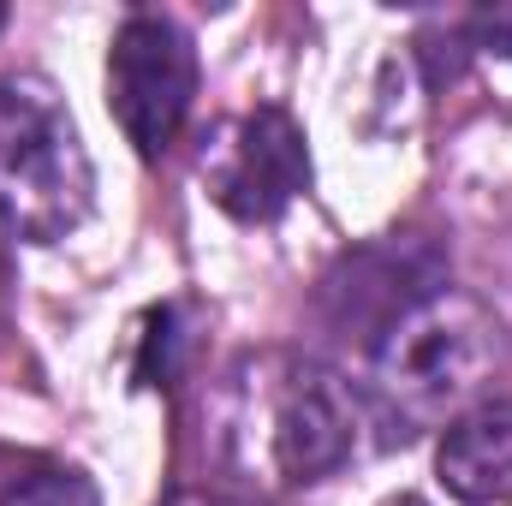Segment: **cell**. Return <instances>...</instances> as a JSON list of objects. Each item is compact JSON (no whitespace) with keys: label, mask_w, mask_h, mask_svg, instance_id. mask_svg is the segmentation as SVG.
Segmentation results:
<instances>
[{"label":"cell","mask_w":512,"mask_h":506,"mask_svg":"<svg viewBox=\"0 0 512 506\" xmlns=\"http://www.w3.org/2000/svg\"><path fill=\"white\" fill-rule=\"evenodd\" d=\"M507 364V328L501 316L471 292H429L411 304L370 358V417L382 423V441H411L423 429L459 423L477 411L483 387Z\"/></svg>","instance_id":"cell-1"},{"label":"cell","mask_w":512,"mask_h":506,"mask_svg":"<svg viewBox=\"0 0 512 506\" xmlns=\"http://www.w3.org/2000/svg\"><path fill=\"white\" fill-rule=\"evenodd\" d=\"M96 203V167L66 96L42 72L0 78V227L30 245L66 239Z\"/></svg>","instance_id":"cell-2"},{"label":"cell","mask_w":512,"mask_h":506,"mask_svg":"<svg viewBox=\"0 0 512 506\" xmlns=\"http://www.w3.org/2000/svg\"><path fill=\"white\" fill-rule=\"evenodd\" d=\"M197 102V48L179 18L131 12L108 48V108L143 161L167 155V143L191 120Z\"/></svg>","instance_id":"cell-3"},{"label":"cell","mask_w":512,"mask_h":506,"mask_svg":"<svg viewBox=\"0 0 512 506\" xmlns=\"http://www.w3.org/2000/svg\"><path fill=\"white\" fill-rule=\"evenodd\" d=\"M203 179H209V197L233 215V221H274L286 215L304 191H310V149H304V126L262 102L245 120L221 131V143L209 149L203 161Z\"/></svg>","instance_id":"cell-4"},{"label":"cell","mask_w":512,"mask_h":506,"mask_svg":"<svg viewBox=\"0 0 512 506\" xmlns=\"http://www.w3.org/2000/svg\"><path fill=\"white\" fill-rule=\"evenodd\" d=\"M358 453V393L328 364H292L274 393V465L292 483H316Z\"/></svg>","instance_id":"cell-5"},{"label":"cell","mask_w":512,"mask_h":506,"mask_svg":"<svg viewBox=\"0 0 512 506\" xmlns=\"http://www.w3.org/2000/svg\"><path fill=\"white\" fill-rule=\"evenodd\" d=\"M441 286V256L411 233H387L382 245L352 251L322 280V310L334 328H370L382 340L411 304H423Z\"/></svg>","instance_id":"cell-6"},{"label":"cell","mask_w":512,"mask_h":506,"mask_svg":"<svg viewBox=\"0 0 512 506\" xmlns=\"http://www.w3.org/2000/svg\"><path fill=\"white\" fill-rule=\"evenodd\" d=\"M435 471L447 495L465 506H507L512 501V399H489L447 423L435 447Z\"/></svg>","instance_id":"cell-7"},{"label":"cell","mask_w":512,"mask_h":506,"mask_svg":"<svg viewBox=\"0 0 512 506\" xmlns=\"http://www.w3.org/2000/svg\"><path fill=\"white\" fill-rule=\"evenodd\" d=\"M0 506H102V495L72 465H30L0 489Z\"/></svg>","instance_id":"cell-8"},{"label":"cell","mask_w":512,"mask_h":506,"mask_svg":"<svg viewBox=\"0 0 512 506\" xmlns=\"http://www.w3.org/2000/svg\"><path fill=\"white\" fill-rule=\"evenodd\" d=\"M459 36H465V48H483V54L512 60V0L507 6H477V12L459 24Z\"/></svg>","instance_id":"cell-9"},{"label":"cell","mask_w":512,"mask_h":506,"mask_svg":"<svg viewBox=\"0 0 512 506\" xmlns=\"http://www.w3.org/2000/svg\"><path fill=\"white\" fill-rule=\"evenodd\" d=\"M12 334V286H6V256H0V340Z\"/></svg>","instance_id":"cell-10"},{"label":"cell","mask_w":512,"mask_h":506,"mask_svg":"<svg viewBox=\"0 0 512 506\" xmlns=\"http://www.w3.org/2000/svg\"><path fill=\"white\" fill-rule=\"evenodd\" d=\"M179 506H251V501H233V495H185Z\"/></svg>","instance_id":"cell-11"},{"label":"cell","mask_w":512,"mask_h":506,"mask_svg":"<svg viewBox=\"0 0 512 506\" xmlns=\"http://www.w3.org/2000/svg\"><path fill=\"white\" fill-rule=\"evenodd\" d=\"M393 506H423V501H411V495H405V501H393Z\"/></svg>","instance_id":"cell-12"}]
</instances>
